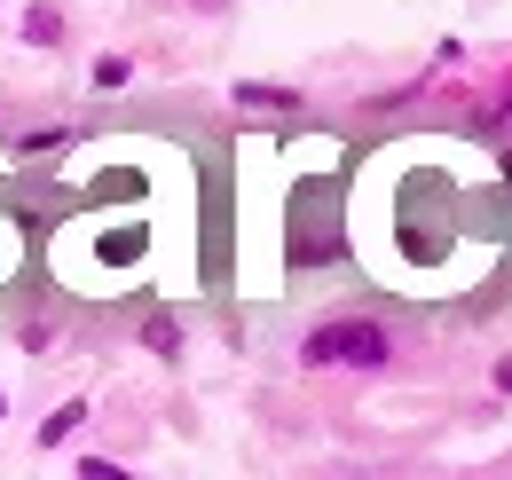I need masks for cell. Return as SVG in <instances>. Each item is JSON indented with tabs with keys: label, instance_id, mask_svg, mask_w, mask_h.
I'll list each match as a JSON object with an SVG mask.
<instances>
[{
	"label": "cell",
	"instance_id": "obj_5",
	"mask_svg": "<svg viewBox=\"0 0 512 480\" xmlns=\"http://www.w3.org/2000/svg\"><path fill=\"white\" fill-rule=\"evenodd\" d=\"M79 418H87V402H64L56 418L40 425V449H56V441H64V433H71V425H79Z\"/></svg>",
	"mask_w": 512,
	"mask_h": 480
},
{
	"label": "cell",
	"instance_id": "obj_7",
	"mask_svg": "<svg viewBox=\"0 0 512 480\" xmlns=\"http://www.w3.org/2000/svg\"><path fill=\"white\" fill-rule=\"evenodd\" d=\"M0 410H8V394H0Z\"/></svg>",
	"mask_w": 512,
	"mask_h": 480
},
{
	"label": "cell",
	"instance_id": "obj_2",
	"mask_svg": "<svg viewBox=\"0 0 512 480\" xmlns=\"http://www.w3.org/2000/svg\"><path fill=\"white\" fill-rule=\"evenodd\" d=\"M339 252V189L331 181H308L300 205H292V260H331Z\"/></svg>",
	"mask_w": 512,
	"mask_h": 480
},
{
	"label": "cell",
	"instance_id": "obj_1",
	"mask_svg": "<svg viewBox=\"0 0 512 480\" xmlns=\"http://www.w3.org/2000/svg\"><path fill=\"white\" fill-rule=\"evenodd\" d=\"M300 362H316V370H331V362H355V370H379V362H386V331L371 323V315H339V323H323V331H308V347H300Z\"/></svg>",
	"mask_w": 512,
	"mask_h": 480
},
{
	"label": "cell",
	"instance_id": "obj_4",
	"mask_svg": "<svg viewBox=\"0 0 512 480\" xmlns=\"http://www.w3.org/2000/svg\"><path fill=\"white\" fill-rule=\"evenodd\" d=\"M237 103H253V111H292L300 95H292V87H237Z\"/></svg>",
	"mask_w": 512,
	"mask_h": 480
},
{
	"label": "cell",
	"instance_id": "obj_6",
	"mask_svg": "<svg viewBox=\"0 0 512 480\" xmlns=\"http://www.w3.org/2000/svg\"><path fill=\"white\" fill-rule=\"evenodd\" d=\"M127 79H134L127 56H103V63H95V87H103V95H111V87H127Z\"/></svg>",
	"mask_w": 512,
	"mask_h": 480
},
{
	"label": "cell",
	"instance_id": "obj_3",
	"mask_svg": "<svg viewBox=\"0 0 512 480\" xmlns=\"http://www.w3.org/2000/svg\"><path fill=\"white\" fill-rule=\"evenodd\" d=\"M24 40H32V48H56V40H64V16H56V8H32V16H24Z\"/></svg>",
	"mask_w": 512,
	"mask_h": 480
}]
</instances>
